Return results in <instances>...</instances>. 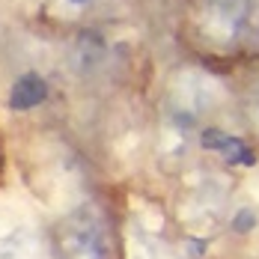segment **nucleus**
<instances>
[{"label": "nucleus", "mask_w": 259, "mask_h": 259, "mask_svg": "<svg viewBox=\"0 0 259 259\" xmlns=\"http://www.w3.org/2000/svg\"><path fill=\"white\" fill-rule=\"evenodd\" d=\"M54 247L60 259H110V235L102 211L80 206L54 227Z\"/></svg>", "instance_id": "obj_1"}, {"label": "nucleus", "mask_w": 259, "mask_h": 259, "mask_svg": "<svg viewBox=\"0 0 259 259\" xmlns=\"http://www.w3.org/2000/svg\"><path fill=\"white\" fill-rule=\"evenodd\" d=\"M0 259H48V250L36 233L15 230L0 238Z\"/></svg>", "instance_id": "obj_2"}, {"label": "nucleus", "mask_w": 259, "mask_h": 259, "mask_svg": "<svg viewBox=\"0 0 259 259\" xmlns=\"http://www.w3.org/2000/svg\"><path fill=\"white\" fill-rule=\"evenodd\" d=\"M203 146H206V149H218L221 155L227 158V164H244V167H250V164L256 161L253 149H247L244 140L230 137V134H224V131H218V128L203 131Z\"/></svg>", "instance_id": "obj_3"}, {"label": "nucleus", "mask_w": 259, "mask_h": 259, "mask_svg": "<svg viewBox=\"0 0 259 259\" xmlns=\"http://www.w3.org/2000/svg\"><path fill=\"white\" fill-rule=\"evenodd\" d=\"M42 99H45V80L39 78V75H24V78L12 87L9 104L18 107V110H27V107H36Z\"/></svg>", "instance_id": "obj_4"}, {"label": "nucleus", "mask_w": 259, "mask_h": 259, "mask_svg": "<svg viewBox=\"0 0 259 259\" xmlns=\"http://www.w3.org/2000/svg\"><path fill=\"white\" fill-rule=\"evenodd\" d=\"M131 259H167L161 244H155L146 233H131Z\"/></svg>", "instance_id": "obj_5"}, {"label": "nucleus", "mask_w": 259, "mask_h": 259, "mask_svg": "<svg viewBox=\"0 0 259 259\" xmlns=\"http://www.w3.org/2000/svg\"><path fill=\"white\" fill-rule=\"evenodd\" d=\"M66 3H72V6H83L87 0H66Z\"/></svg>", "instance_id": "obj_6"}]
</instances>
